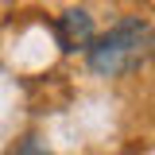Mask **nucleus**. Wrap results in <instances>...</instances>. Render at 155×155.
<instances>
[{
    "label": "nucleus",
    "mask_w": 155,
    "mask_h": 155,
    "mask_svg": "<svg viewBox=\"0 0 155 155\" xmlns=\"http://www.w3.org/2000/svg\"><path fill=\"white\" fill-rule=\"evenodd\" d=\"M155 54V27L147 19H124L109 35L89 43V66L101 78H124Z\"/></svg>",
    "instance_id": "1"
},
{
    "label": "nucleus",
    "mask_w": 155,
    "mask_h": 155,
    "mask_svg": "<svg viewBox=\"0 0 155 155\" xmlns=\"http://www.w3.org/2000/svg\"><path fill=\"white\" fill-rule=\"evenodd\" d=\"M54 35L58 43H62V51H78V47H89L93 43V19H89V12H66V16H58L54 23Z\"/></svg>",
    "instance_id": "2"
}]
</instances>
